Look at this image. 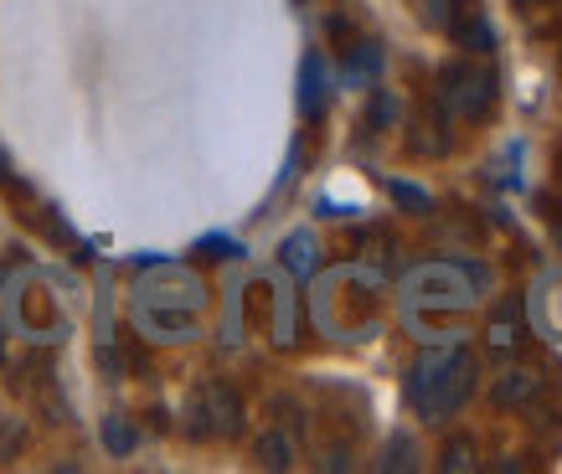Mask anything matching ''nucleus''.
Segmentation results:
<instances>
[{
    "instance_id": "nucleus-1",
    "label": "nucleus",
    "mask_w": 562,
    "mask_h": 474,
    "mask_svg": "<svg viewBox=\"0 0 562 474\" xmlns=\"http://www.w3.org/2000/svg\"><path fill=\"white\" fill-rule=\"evenodd\" d=\"M475 387V356L464 346H443V351H424L413 361L408 376V397L424 418H449L460 413L464 397Z\"/></svg>"
},
{
    "instance_id": "nucleus-2",
    "label": "nucleus",
    "mask_w": 562,
    "mask_h": 474,
    "mask_svg": "<svg viewBox=\"0 0 562 474\" xmlns=\"http://www.w3.org/2000/svg\"><path fill=\"white\" fill-rule=\"evenodd\" d=\"M187 433L191 439H233V433H243V397L227 382H202L187 403Z\"/></svg>"
},
{
    "instance_id": "nucleus-3",
    "label": "nucleus",
    "mask_w": 562,
    "mask_h": 474,
    "mask_svg": "<svg viewBox=\"0 0 562 474\" xmlns=\"http://www.w3.org/2000/svg\"><path fill=\"white\" fill-rule=\"evenodd\" d=\"M439 103L449 114L460 119H485L495 103V72L475 57H464V63H449L439 72Z\"/></svg>"
},
{
    "instance_id": "nucleus-4",
    "label": "nucleus",
    "mask_w": 562,
    "mask_h": 474,
    "mask_svg": "<svg viewBox=\"0 0 562 474\" xmlns=\"http://www.w3.org/2000/svg\"><path fill=\"white\" fill-rule=\"evenodd\" d=\"M537 392H542V372H531V366H512V372L495 376L491 403L495 407H521V403H531Z\"/></svg>"
},
{
    "instance_id": "nucleus-5",
    "label": "nucleus",
    "mask_w": 562,
    "mask_h": 474,
    "mask_svg": "<svg viewBox=\"0 0 562 474\" xmlns=\"http://www.w3.org/2000/svg\"><path fill=\"white\" fill-rule=\"evenodd\" d=\"M449 36L460 42L464 52H491V21L480 16V0H464L460 11H454V21H449Z\"/></svg>"
},
{
    "instance_id": "nucleus-6",
    "label": "nucleus",
    "mask_w": 562,
    "mask_h": 474,
    "mask_svg": "<svg viewBox=\"0 0 562 474\" xmlns=\"http://www.w3.org/2000/svg\"><path fill=\"white\" fill-rule=\"evenodd\" d=\"M521 330H527V320H521V305H516V300H506V305L491 315V351L495 356H512L516 346H521Z\"/></svg>"
},
{
    "instance_id": "nucleus-7",
    "label": "nucleus",
    "mask_w": 562,
    "mask_h": 474,
    "mask_svg": "<svg viewBox=\"0 0 562 474\" xmlns=\"http://www.w3.org/2000/svg\"><path fill=\"white\" fill-rule=\"evenodd\" d=\"M300 109H305L310 119L325 114V63L321 57H305V72H300Z\"/></svg>"
},
{
    "instance_id": "nucleus-8",
    "label": "nucleus",
    "mask_w": 562,
    "mask_h": 474,
    "mask_svg": "<svg viewBox=\"0 0 562 474\" xmlns=\"http://www.w3.org/2000/svg\"><path fill=\"white\" fill-rule=\"evenodd\" d=\"M254 459L263 464V470H290V464H294L290 433H279V428H273V433H263V439L254 443Z\"/></svg>"
},
{
    "instance_id": "nucleus-9",
    "label": "nucleus",
    "mask_w": 562,
    "mask_h": 474,
    "mask_svg": "<svg viewBox=\"0 0 562 474\" xmlns=\"http://www.w3.org/2000/svg\"><path fill=\"white\" fill-rule=\"evenodd\" d=\"M284 269H290L294 279L315 273V237H310V233H294L290 242H284Z\"/></svg>"
},
{
    "instance_id": "nucleus-10",
    "label": "nucleus",
    "mask_w": 562,
    "mask_h": 474,
    "mask_svg": "<svg viewBox=\"0 0 562 474\" xmlns=\"http://www.w3.org/2000/svg\"><path fill=\"white\" fill-rule=\"evenodd\" d=\"M439 470L443 474H464V470H475V439H449L443 443V454H439Z\"/></svg>"
},
{
    "instance_id": "nucleus-11",
    "label": "nucleus",
    "mask_w": 562,
    "mask_h": 474,
    "mask_svg": "<svg viewBox=\"0 0 562 474\" xmlns=\"http://www.w3.org/2000/svg\"><path fill=\"white\" fill-rule=\"evenodd\" d=\"M376 68H382V52H376L372 42H361L357 57H346V78H351V83H372Z\"/></svg>"
},
{
    "instance_id": "nucleus-12",
    "label": "nucleus",
    "mask_w": 562,
    "mask_h": 474,
    "mask_svg": "<svg viewBox=\"0 0 562 474\" xmlns=\"http://www.w3.org/2000/svg\"><path fill=\"white\" fill-rule=\"evenodd\" d=\"M103 449H109V454H130V449H135V428L124 424L120 413L103 418Z\"/></svg>"
},
{
    "instance_id": "nucleus-13",
    "label": "nucleus",
    "mask_w": 562,
    "mask_h": 474,
    "mask_svg": "<svg viewBox=\"0 0 562 474\" xmlns=\"http://www.w3.org/2000/svg\"><path fill=\"white\" fill-rule=\"evenodd\" d=\"M21 443H26V428H21V418H11V413H0V459L21 454Z\"/></svg>"
},
{
    "instance_id": "nucleus-14",
    "label": "nucleus",
    "mask_w": 562,
    "mask_h": 474,
    "mask_svg": "<svg viewBox=\"0 0 562 474\" xmlns=\"http://www.w3.org/2000/svg\"><path fill=\"white\" fill-rule=\"evenodd\" d=\"M387 191H392V196H397L403 206H413V212H424V206H428V196H424L418 187H408V181H392Z\"/></svg>"
},
{
    "instance_id": "nucleus-15",
    "label": "nucleus",
    "mask_w": 562,
    "mask_h": 474,
    "mask_svg": "<svg viewBox=\"0 0 562 474\" xmlns=\"http://www.w3.org/2000/svg\"><path fill=\"white\" fill-rule=\"evenodd\" d=\"M392 114H397V103H392L387 93H376V103H372V124H387Z\"/></svg>"
},
{
    "instance_id": "nucleus-16",
    "label": "nucleus",
    "mask_w": 562,
    "mask_h": 474,
    "mask_svg": "<svg viewBox=\"0 0 562 474\" xmlns=\"http://www.w3.org/2000/svg\"><path fill=\"white\" fill-rule=\"evenodd\" d=\"M202 248H206V253H217V258H233V253H238V242H227V237H206Z\"/></svg>"
},
{
    "instance_id": "nucleus-17",
    "label": "nucleus",
    "mask_w": 562,
    "mask_h": 474,
    "mask_svg": "<svg viewBox=\"0 0 562 474\" xmlns=\"http://www.w3.org/2000/svg\"><path fill=\"white\" fill-rule=\"evenodd\" d=\"M0 176H5V160H0Z\"/></svg>"
}]
</instances>
